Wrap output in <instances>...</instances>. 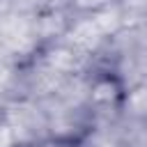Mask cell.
<instances>
[{
	"mask_svg": "<svg viewBox=\"0 0 147 147\" xmlns=\"http://www.w3.org/2000/svg\"><path fill=\"white\" fill-rule=\"evenodd\" d=\"M41 147H76L71 142H55V145H41Z\"/></svg>",
	"mask_w": 147,
	"mask_h": 147,
	"instance_id": "6da1fadb",
	"label": "cell"
}]
</instances>
